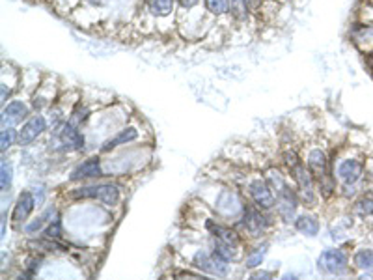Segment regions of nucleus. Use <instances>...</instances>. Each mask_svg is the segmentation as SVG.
Returning a JSON list of instances; mask_svg holds the SVG:
<instances>
[{"mask_svg": "<svg viewBox=\"0 0 373 280\" xmlns=\"http://www.w3.org/2000/svg\"><path fill=\"white\" fill-rule=\"evenodd\" d=\"M71 200H97L105 207H116L122 202V189L116 183H94L82 185L69 193Z\"/></svg>", "mask_w": 373, "mask_h": 280, "instance_id": "obj_1", "label": "nucleus"}, {"mask_svg": "<svg viewBox=\"0 0 373 280\" xmlns=\"http://www.w3.org/2000/svg\"><path fill=\"white\" fill-rule=\"evenodd\" d=\"M244 206L247 204L241 200L237 191L230 189V187H222L213 200V209L224 221H239L244 212Z\"/></svg>", "mask_w": 373, "mask_h": 280, "instance_id": "obj_2", "label": "nucleus"}, {"mask_svg": "<svg viewBox=\"0 0 373 280\" xmlns=\"http://www.w3.org/2000/svg\"><path fill=\"white\" fill-rule=\"evenodd\" d=\"M364 174H366V159L362 155L344 157L339 161L338 168L334 170V177H338L342 187H358Z\"/></svg>", "mask_w": 373, "mask_h": 280, "instance_id": "obj_3", "label": "nucleus"}, {"mask_svg": "<svg viewBox=\"0 0 373 280\" xmlns=\"http://www.w3.org/2000/svg\"><path fill=\"white\" fill-rule=\"evenodd\" d=\"M239 224L243 226V230L250 237H254V240H261V235L267 234L272 226L271 217L267 215L265 209H260L258 206H250L247 204L244 206V212L239 219Z\"/></svg>", "mask_w": 373, "mask_h": 280, "instance_id": "obj_4", "label": "nucleus"}, {"mask_svg": "<svg viewBox=\"0 0 373 280\" xmlns=\"http://www.w3.org/2000/svg\"><path fill=\"white\" fill-rule=\"evenodd\" d=\"M317 269L323 274H332V277H339V274H347L351 271L349 267V254L344 249H325L317 258Z\"/></svg>", "mask_w": 373, "mask_h": 280, "instance_id": "obj_5", "label": "nucleus"}, {"mask_svg": "<svg viewBox=\"0 0 373 280\" xmlns=\"http://www.w3.org/2000/svg\"><path fill=\"white\" fill-rule=\"evenodd\" d=\"M140 4L155 19L157 30H161L164 21L177 23V0H140Z\"/></svg>", "mask_w": 373, "mask_h": 280, "instance_id": "obj_6", "label": "nucleus"}, {"mask_svg": "<svg viewBox=\"0 0 373 280\" xmlns=\"http://www.w3.org/2000/svg\"><path fill=\"white\" fill-rule=\"evenodd\" d=\"M247 191H249L250 200L254 202V206H258L260 209L271 212L272 207H277V196L265 177H254L247 185Z\"/></svg>", "mask_w": 373, "mask_h": 280, "instance_id": "obj_7", "label": "nucleus"}, {"mask_svg": "<svg viewBox=\"0 0 373 280\" xmlns=\"http://www.w3.org/2000/svg\"><path fill=\"white\" fill-rule=\"evenodd\" d=\"M47 131V120L43 115H34L32 118L24 121L23 127L19 129V142L17 146L24 148V146H30L34 144L38 138Z\"/></svg>", "mask_w": 373, "mask_h": 280, "instance_id": "obj_8", "label": "nucleus"}, {"mask_svg": "<svg viewBox=\"0 0 373 280\" xmlns=\"http://www.w3.org/2000/svg\"><path fill=\"white\" fill-rule=\"evenodd\" d=\"M80 127L73 126L71 121H66L58 129V140L62 144V148L66 152H82L86 146L85 135L79 131Z\"/></svg>", "mask_w": 373, "mask_h": 280, "instance_id": "obj_9", "label": "nucleus"}, {"mask_svg": "<svg viewBox=\"0 0 373 280\" xmlns=\"http://www.w3.org/2000/svg\"><path fill=\"white\" fill-rule=\"evenodd\" d=\"M30 115V107L23 99H13L2 107V127L21 126Z\"/></svg>", "mask_w": 373, "mask_h": 280, "instance_id": "obj_10", "label": "nucleus"}, {"mask_svg": "<svg viewBox=\"0 0 373 280\" xmlns=\"http://www.w3.org/2000/svg\"><path fill=\"white\" fill-rule=\"evenodd\" d=\"M105 176L103 172V159L99 155H92L88 159H85L82 163L75 166L71 176H69V182H80V179H92V177Z\"/></svg>", "mask_w": 373, "mask_h": 280, "instance_id": "obj_11", "label": "nucleus"}, {"mask_svg": "<svg viewBox=\"0 0 373 280\" xmlns=\"http://www.w3.org/2000/svg\"><path fill=\"white\" fill-rule=\"evenodd\" d=\"M57 99V82L51 77H45V80H41L40 86H36L34 96H32V109L41 110L54 105Z\"/></svg>", "mask_w": 373, "mask_h": 280, "instance_id": "obj_12", "label": "nucleus"}, {"mask_svg": "<svg viewBox=\"0 0 373 280\" xmlns=\"http://www.w3.org/2000/svg\"><path fill=\"white\" fill-rule=\"evenodd\" d=\"M36 206H38V202H36L34 193H30V191H23V193H19L17 200H15V206H13V212H12V223L13 224L27 223L30 217V213L34 212Z\"/></svg>", "mask_w": 373, "mask_h": 280, "instance_id": "obj_13", "label": "nucleus"}, {"mask_svg": "<svg viewBox=\"0 0 373 280\" xmlns=\"http://www.w3.org/2000/svg\"><path fill=\"white\" fill-rule=\"evenodd\" d=\"M140 137V131H138V127L136 126H125L124 129H119V133L116 137L108 138L107 142L101 146V154H108V152H112L116 148H122L125 144H131L138 140Z\"/></svg>", "mask_w": 373, "mask_h": 280, "instance_id": "obj_14", "label": "nucleus"}, {"mask_svg": "<svg viewBox=\"0 0 373 280\" xmlns=\"http://www.w3.org/2000/svg\"><path fill=\"white\" fill-rule=\"evenodd\" d=\"M250 21H258V19L249 12L247 0H230V23L239 29H247Z\"/></svg>", "mask_w": 373, "mask_h": 280, "instance_id": "obj_15", "label": "nucleus"}, {"mask_svg": "<svg viewBox=\"0 0 373 280\" xmlns=\"http://www.w3.org/2000/svg\"><path fill=\"white\" fill-rule=\"evenodd\" d=\"M295 230L299 234L306 235V237H316L321 230V223H319V217L314 215V213H302L299 217H295Z\"/></svg>", "mask_w": 373, "mask_h": 280, "instance_id": "obj_16", "label": "nucleus"}, {"mask_svg": "<svg viewBox=\"0 0 373 280\" xmlns=\"http://www.w3.org/2000/svg\"><path fill=\"white\" fill-rule=\"evenodd\" d=\"M353 215L358 219L373 217V187L362 191L360 196L353 202Z\"/></svg>", "mask_w": 373, "mask_h": 280, "instance_id": "obj_17", "label": "nucleus"}, {"mask_svg": "<svg viewBox=\"0 0 373 280\" xmlns=\"http://www.w3.org/2000/svg\"><path fill=\"white\" fill-rule=\"evenodd\" d=\"M351 262H353V267L356 271H360L364 274H373V249L372 246L356 249L353 258H351Z\"/></svg>", "mask_w": 373, "mask_h": 280, "instance_id": "obj_18", "label": "nucleus"}, {"mask_svg": "<svg viewBox=\"0 0 373 280\" xmlns=\"http://www.w3.org/2000/svg\"><path fill=\"white\" fill-rule=\"evenodd\" d=\"M202 8L215 21L219 19L230 21V0H202Z\"/></svg>", "mask_w": 373, "mask_h": 280, "instance_id": "obj_19", "label": "nucleus"}, {"mask_svg": "<svg viewBox=\"0 0 373 280\" xmlns=\"http://www.w3.org/2000/svg\"><path fill=\"white\" fill-rule=\"evenodd\" d=\"M267 252H269V243L263 241L260 245L252 246L249 252H247V256L243 258V265L244 269H250V271H254L256 267H260L261 262L265 260Z\"/></svg>", "mask_w": 373, "mask_h": 280, "instance_id": "obj_20", "label": "nucleus"}, {"mask_svg": "<svg viewBox=\"0 0 373 280\" xmlns=\"http://www.w3.org/2000/svg\"><path fill=\"white\" fill-rule=\"evenodd\" d=\"M0 168H2V176H0V187H2V193H8L12 189L13 182V166L12 163L4 157L2 163H0Z\"/></svg>", "mask_w": 373, "mask_h": 280, "instance_id": "obj_21", "label": "nucleus"}, {"mask_svg": "<svg viewBox=\"0 0 373 280\" xmlns=\"http://www.w3.org/2000/svg\"><path fill=\"white\" fill-rule=\"evenodd\" d=\"M19 142V131H15L13 127H2L0 133V148L2 152H8L13 144Z\"/></svg>", "mask_w": 373, "mask_h": 280, "instance_id": "obj_22", "label": "nucleus"}, {"mask_svg": "<svg viewBox=\"0 0 373 280\" xmlns=\"http://www.w3.org/2000/svg\"><path fill=\"white\" fill-rule=\"evenodd\" d=\"M43 234H45L47 240H57L60 241L64 235V223L60 217H54L51 223L47 224L45 230H43Z\"/></svg>", "mask_w": 373, "mask_h": 280, "instance_id": "obj_23", "label": "nucleus"}, {"mask_svg": "<svg viewBox=\"0 0 373 280\" xmlns=\"http://www.w3.org/2000/svg\"><path fill=\"white\" fill-rule=\"evenodd\" d=\"M49 4H51L58 13H64V15H71L75 8L79 6L80 0H49Z\"/></svg>", "mask_w": 373, "mask_h": 280, "instance_id": "obj_24", "label": "nucleus"}, {"mask_svg": "<svg viewBox=\"0 0 373 280\" xmlns=\"http://www.w3.org/2000/svg\"><path fill=\"white\" fill-rule=\"evenodd\" d=\"M202 6V0H177V15L194 12Z\"/></svg>", "mask_w": 373, "mask_h": 280, "instance_id": "obj_25", "label": "nucleus"}, {"mask_svg": "<svg viewBox=\"0 0 373 280\" xmlns=\"http://www.w3.org/2000/svg\"><path fill=\"white\" fill-rule=\"evenodd\" d=\"M263 4H265V0H247V8H249V12L252 13L256 19L260 17Z\"/></svg>", "mask_w": 373, "mask_h": 280, "instance_id": "obj_26", "label": "nucleus"}, {"mask_svg": "<svg viewBox=\"0 0 373 280\" xmlns=\"http://www.w3.org/2000/svg\"><path fill=\"white\" fill-rule=\"evenodd\" d=\"M362 54H364V66H366V69L370 71V75L373 77V51L362 52Z\"/></svg>", "mask_w": 373, "mask_h": 280, "instance_id": "obj_27", "label": "nucleus"}, {"mask_svg": "<svg viewBox=\"0 0 373 280\" xmlns=\"http://www.w3.org/2000/svg\"><path fill=\"white\" fill-rule=\"evenodd\" d=\"M271 277H275V273L271 271H254L252 273V279H271Z\"/></svg>", "mask_w": 373, "mask_h": 280, "instance_id": "obj_28", "label": "nucleus"}, {"mask_svg": "<svg viewBox=\"0 0 373 280\" xmlns=\"http://www.w3.org/2000/svg\"><path fill=\"white\" fill-rule=\"evenodd\" d=\"M367 2H370V4H373V0H367Z\"/></svg>", "mask_w": 373, "mask_h": 280, "instance_id": "obj_29", "label": "nucleus"}]
</instances>
